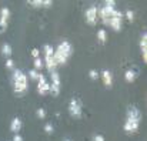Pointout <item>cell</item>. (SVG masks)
Wrapping results in <instances>:
<instances>
[{"label":"cell","mask_w":147,"mask_h":141,"mask_svg":"<svg viewBox=\"0 0 147 141\" xmlns=\"http://www.w3.org/2000/svg\"><path fill=\"white\" fill-rule=\"evenodd\" d=\"M13 141H23V137L20 134H14L13 136Z\"/></svg>","instance_id":"obj_29"},{"label":"cell","mask_w":147,"mask_h":141,"mask_svg":"<svg viewBox=\"0 0 147 141\" xmlns=\"http://www.w3.org/2000/svg\"><path fill=\"white\" fill-rule=\"evenodd\" d=\"M30 54H32V56H33V57H34V58H37V57H39V56H40V51H39V48H33V50H32V53H30Z\"/></svg>","instance_id":"obj_28"},{"label":"cell","mask_w":147,"mask_h":141,"mask_svg":"<svg viewBox=\"0 0 147 141\" xmlns=\"http://www.w3.org/2000/svg\"><path fill=\"white\" fill-rule=\"evenodd\" d=\"M33 64H34V70H40V68H43V66H45V63H43V60L40 58V57H37V58H34V61H33Z\"/></svg>","instance_id":"obj_18"},{"label":"cell","mask_w":147,"mask_h":141,"mask_svg":"<svg viewBox=\"0 0 147 141\" xmlns=\"http://www.w3.org/2000/svg\"><path fill=\"white\" fill-rule=\"evenodd\" d=\"M49 91H50V84L47 83L46 77L42 74L39 77V80H37V93L40 95H46V94H49Z\"/></svg>","instance_id":"obj_8"},{"label":"cell","mask_w":147,"mask_h":141,"mask_svg":"<svg viewBox=\"0 0 147 141\" xmlns=\"http://www.w3.org/2000/svg\"><path fill=\"white\" fill-rule=\"evenodd\" d=\"M97 40L101 44H104V43L107 42V32H106L104 29H100L97 32Z\"/></svg>","instance_id":"obj_17"},{"label":"cell","mask_w":147,"mask_h":141,"mask_svg":"<svg viewBox=\"0 0 147 141\" xmlns=\"http://www.w3.org/2000/svg\"><path fill=\"white\" fill-rule=\"evenodd\" d=\"M69 114L73 118H82L83 115V107H82V101L77 98H71L69 103Z\"/></svg>","instance_id":"obj_3"},{"label":"cell","mask_w":147,"mask_h":141,"mask_svg":"<svg viewBox=\"0 0 147 141\" xmlns=\"http://www.w3.org/2000/svg\"><path fill=\"white\" fill-rule=\"evenodd\" d=\"M11 86H13V91L17 95H22L27 91V76H24V73L19 68L13 70L11 74Z\"/></svg>","instance_id":"obj_1"},{"label":"cell","mask_w":147,"mask_h":141,"mask_svg":"<svg viewBox=\"0 0 147 141\" xmlns=\"http://www.w3.org/2000/svg\"><path fill=\"white\" fill-rule=\"evenodd\" d=\"M43 50H45V64H46L47 70H49L50 73L56 71L57 64L54 61V48L50 46V44H45Z\"/></svg>","instance_id":"obj_2"},{"label":"cell","mask_w":147,"mask_h":141,"mask_svg":"<svg viewBox=\"0 0 147 141\" xmlns=\"http://www.w3.org/2000/svg\"><path fill=\"white\" fill-rule=\"evenodd\" d=\"M6 30H7V27H4V26H1V24H0V34H3Z\"/></svg>","instance_id":"obj_30"},{"label":"cell","mask_w":147,"mask_h":141,"mask_svg":"<svg viewBox=\"0 0 147 141\" xmlns=\"http://www.w3.org/2000/svg\"><path fill=\"white\" fill-rule=\"evenodd\" d=\"M86 21H87V24H90V26H94L96 23H97L98 17H97V7L96 6H92V7H89L87 10H86Z\"/></svg>","instance_id":"obj_7"},{"label":"cell","mask_w":147,"mask_h":141,"mask_svg":"<svg viewBox=\"0 0 147 141\" xmlns=\"http://www.w3.org/2000/svg\"><path fill=\"white\" fill-rule=\"evenodd\" d=\"M89 77H90L92 80H97L98 77H100V74H98V71H97V70L92 68V70L89 71Z\"/></svg>","instance_id":"obj_23"},{"label":"cell","mask_w":147,"mask_h":141,"mask_svg":"<svg viewBox=\"0 0 147 141\" xmlns=\"http://www.w3.org/2000/svg\"><path fill=\"white\" fill-rule=\"evenodd\" d=\"M30 6H33V7H42V0H30V1H27Z\"/></svg>","instance_id":"obj_25"},{"label":"cell","mask_w":147,"mask_h":141,"mask_svg":"<svg viewBox=\"0 0 147 141\" xmlns=\"http://www.w3.org/2000/svg\"><path fill=\"white\" fill-rule=\"evenodd\" d=\"M6 68L14 70V61H13L11 58H7V60H6Z\"/></svg>","instance_id":"obj_24"},{"label":"cell","mask_w":147,"mask_h":141,"mask_svg":"<svg viewBox=\"0 0 147 141\" xmlns=\"http://www.w3.org/2000/svg\"><path fill=\"white\" fill-rule=\"evenodd\" d=\"M36 115H37V118L45 120V118H46V110H45V108H37V110H36Z\"/></svg>","instance_id":"obj_21"},{"label":"cell","mask_w":147,"mask_h":141,"mask_svg":"<svg viewBox=\"0 0 147 141\" xmlns=\"http://www.w3.org/2000/svg\"><path fill=\"white\" fill-rule=\"evenodd\" d=\"M124 16H126V19H127L129 21H133V20H134V11H133L131 9H127L126 13H124Z\"/></svg>","instance_id":"obj_20"},{"label":"cell","mask_w":147,"mask_h":141,"mask_svg":"<svg viewBox=\"0 0 147 141\" xmlns=\"http://www.w3.org/2000/svg\"><path fill=\"white\" fill-rule=\"evenodd\" d=\"M57 51H60L63 56H66L67 58L71 56V53H73V46L69 43V42H61L59 46H57V48H56Z\"/></svg>","instance_id":"obj_10"},{"label":"cell","mask_w":147,"mask_h":141,"mask_svg":"<svg viewBox=\"0 0 147 141\" xmlns=\"http://www.w3.org/2000/svg\"><path fill=\"white\" fill-rule=\"evenodd\" d=\"M50 77H51V84H50V91L49 93L51 95H59L60 94V86H61V80H60V76L57 71H53L50 73Z\"/></svg>","instance_id":"obj_5"},{"label":"cell","mask_w":147,"mask_h":141,"mask_svg":"<svg viewBox=\"0 0 147 141\" xmlns=\"http://www.w3.org/2000/svg\"><path fill=\"white\" fill-rule=\"evenodd\" d=\"M139 127H140V123L126 118L124 126H123V130H124L127 134H134V133H137V131H139Z\"/></svg>","instance_id":"obj_9"},{"label":"cell","mask_w":147,"mask_h":141,"mask_svg":"<svg viewBox=\"0 0 147 141\" xmlns=\"http://www.w3.org/2000/svg\"><path fill=\"white\" fill-rule=\"evenodd\" d=\"M63 141H73L71 138H63Z\"/></svg>","instance_id":"obj_31"},{"label":"cell","mask_w":147,"mask_h":141,"mask_svg":"<svg viewBox=\"0 0 147 141\" xmlns=\"http://www.w3.org/2000/svg\"><path fill=\"white\" fill-rule=\"evenodd\" d=\"M140 51H142L143 61L146 64L147 63V34L146 33H143L142 34V39H140Z\"/></svg>","instance_id":"obj_12"},{"label":"cell","mask_w":147,"mask_h":141,"mask_svg":"<svg viewBox=\"0 0 147 141\" xmlns=\"http://www.w3.org/2000/svg\"><path fill=\"white\" fill-rule=\"evenodd\" d=\"M136 79H137V74H136L133 70H127V71L124 73V80H126L127 83H134Z\"/></svg>","instance_id":"obj_15"},{"label":"cell","mask_w":147,"mask_h":141,"mask_svg":"<svg viewBox=\"0 0 147 141\" xmlns=\"http://www.w3.org/2000/svg\"><path fill=\"white\" fill-rule=\"evenodd\" d=\"M22 120L19 118V117H14L11 121H10V131L11 133H14V134H19L20 133V130H22Z\"/></svg>","instance_id":"obj_14"},{"label":"cell","mask_w":147,"mask_h":141,"mask_svg":"<svg viewBox=\"0 0 147 141\" xmlns=\"http://www.w3.org/2000/svg\"><path fill=\"white\" fill-rule=\"evenodd\" d=\"M11 53H13V50H11V46H10L9 43H3V46H1V54H3L4 57L10 58Z\"/></svg>","instance_id":"obj_16"},{"label":"cell","mask_w":147,"mask_h":141,"mask_svg":"<svg viewBox=\"0 0 147 141\" xmlns=\"http://www.w3.org/2000/svg\"><path fill=\"white\" fill-rule=\"evenodd\" d=\"M50 6H53L51 0H42V7H50Z\"/></svg>","instance_id":"obj_26"},{"label":"cell","mask_w":147,"mask_h":141,"mask_svg":"<svg viewBox=\"0 0 147 141\" xmlns=\"http://www.w3.org/2000/svg\"><path fill=\"white\" fill-rule=\"evenodd\" d=\"M93 141H106V138L101 134H94L93 136Z\"/></svg>","instance_id":"obj_27"},{"label":"cell","mask_w":147,"mask_h":141,"mask_svg":"<svg viewBox=\"0 0 147 141\" xmlns=\"http://www.w3.org/2000/svg\"><path fill=\"white\" fill-rule=\"evenodd\" d=\"M100 77H101V80H103V84H104L107 89H111V86H113V76H111V73H110L107 68L101 70Z\"/></svg>","instance_id":"obj_11"},{"label":"cell","mask_w":147,"mask_h":141,"mask_svg":"<svg viewBox=\"0 0 147 141\" xmlns=\"http://www.w3.org/2000/svg\"><path fill=\"white\" fill-rule=\"evenodd\" d=\"M126 118L140 123V121H142V113H140V110H139L137 107L129 105V107H127V111H126Z\"/></svg>","instance_id":"obj_6"},{"label":"cell","mask_w":147,"mask_h":141,"mask_svg":"<svg viewBox=\"0 0 147 141\" xmlns=\"http://www.w3.org/2000/svg\"><path fill=\"white\" fill-rule=\"evenodd\" d=\"M53 131H54L53 124H51V123H46V124H45V133H46V134H53Z\"/></svg>","instance_id":"obj_22"},{"label":"cell","mask_w":147,"mask_h":141,"mask_svg":"<svg viewBox=\"0 0 147 141\" xmlns=\"http://www.w3.org/2000/svg\"><path fill=\"white\" fill-rule=\"evenodd\" d=\"M109 26L114 30V32H120L121 30V26H123V13L117 9H114L111 17H110V21H109Z\"/></svg>","instance_id":"obj_4"},{"label":"cell","mask_w":147,"mask_h":141,"mask_svg":"<svg viewBox=\"0 0 147 141\" xmlns=\"http://www.w3.org/2000/svg\"><path fill=\"white\" fill-rule=\"evenodd\" d=\"M9 19H10V10H9V7H1V10H0V24L4 26V27H7Z\"/></svg>","instance_id":"obj_13"},{"label":"cell","mask_w":147,"mask_h":141,"mask_svg":"<svg viewBox=\"0 0 147 141\" xmlns=\"http://www.w3.org/2000/svg\"><path fill=\"white\" fill-rule=\"evenodd\" d=\"M29 76H30V80H39V77L42 76V73H39L37 70L32 68V70L29 71Z\"/></svg>","instance_id":"obj_19"}]
</instances>
